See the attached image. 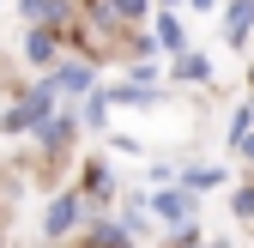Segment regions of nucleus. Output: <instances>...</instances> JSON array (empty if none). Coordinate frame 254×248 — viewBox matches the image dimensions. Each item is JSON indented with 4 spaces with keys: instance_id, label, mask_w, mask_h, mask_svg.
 <instances>
[{
    "instance_id": "nucleus-5",
    "label": "nucleus",
    "mask_w": 254,
    "mask_h": 248,
    "mask_svg": "<svg viewBox=\"0 0 254 248\" xmlns=\"http://www.w3.org/2000/svg\"><path fill=\"white\" fill-rule=\"evenodd\" d=\"M55 85H61V91H91V67H61Z\"/></svg>"
},
{
    "instance_id": "nucleus-8",
    "label": "nucleus",
    "mask_w": 254,
    "mask_h": 248,
    "mask_svg": "<svg viewBox=\"0 0 254 248\" xmlns=\"http://www.w3.org/2000/svg\"><path fill=\"white\" fill-rule=\"evenodd\" d=\"M176 73H182V79H206V61H200V55H188V61H182Z\"/></svg>"
},
{
    "instance_id": "nucleus-7",
    "label": "nucleus",
    "mask_w": 254,
    "mask_h": 248,
    "mask_svg": "<svg viewBox=\"0 0 254 248\" xmlns=\"http://www.w3.org/2000/svg\"><path fill=\"white\" fill-rule=\"evenodd\" d=\"M24 55H30V61H49V55H55V43L37 30V37H24Z\"/></svg>"
},
{
    "instance_id": "nucleus-1",
    "label": "nucleus",
    "mask_w": 254,
    "mask_h": 248,
    "mask_svg": "<svg viewBox=\"0 0 254 248\" xmlns=\"http://www.w3.org/2000/svg\"><path fill=\"white\" fill-rule=\"evenodd\" d=\"M43 115H49V91H37L30 103H18V109L6 115V127H12V133H24V127H43Z\"/></svg>"
},
{
    "instance_id": "nucleus-10",
    "label": "nucleus",
    "mask_w": 254,
    "mask_h": 248,
    "mask_svg": "<svg viewBox=\"0 0 254 248\" xmlns=\"http://www.w3.org/2000/svg\"><path fill=\"white\" fill-rule=\"evenodd\" d=\"M236 212H242V218H254V188H242V194H236Z\"/></svg>"
},
{
    "instance_id": "nucleus-2",
    "label": "nucleus",
    "mask_w": 254,
    "mask_h": 248,
    "mask_svg": "<svg viewBox=\"0 0 254 248\" xmlns=\"http://www.w3.org/2000/svg\"><path fill=\"white\" fill-rule=\"evenodd\" d=\"M73 218H79V194H61V200L49 206V236H67Z\"/></svg>"
},
{
    "instance_id": "nucleus-12",
    "label": "nucleus",
    "mask_w": 254,
    "mask_h": 248,
    "mask_svg": "<svg viewBox=\"0 0 254 248\" xmlns=\"http://www.w3.org/2000/svg\"><path fill=\"white\" fill-rule=\"evenodd\" d=\"M182 248H194V242H182Z\"/></svg>"
},
{
    "instance_id": "nucleus-4",
    "label": "nucleus",
    "mask_w": 254,
    "mask_h": 248,
    "mask_svg": "<svg viewBox=\"0 0 254 248\" xmlns=\"http://www.w3.org/2000/svg\"><path fill=\"white\" fill-rule=\"evenodd\" d=\"M248 24H254V0H236V6H230V43L248 37Z\"/></svg>"
},
{
    "instance_id": "nucleus-3",
    "label": "nucleus",
    "mask_w": 254,
    "mask_h": 248,
    "mask_svg": "<svg viewBox=\"0 0 254 248\" xmlns=\"http://www.w3.org/2000/svg\"><path fill=\"white\" fill-rule=\"evenodd\" d=\"M157 212H164V218H188V212H194V200L176 194V188H164V194H157Z\"/></svg>"
},
{
    "instance_id": "nucleus-11",
    "label": "nucleus",
    "mask_w": 254,
    "mask_h": 248,
    "mask_svg": "<svg viewBox=\"0 0 254 248\" xmlns=\"http://www.w3.org/2000/svg\"><path fill=\"white\" fill-rule=\"evenodd\" d=\"M24 12H37V18H49V12H55V0H24Z\"/></svg>"
},
{
    "instance_id": "nucleus-9",
    "label": "nucleus",
    "mask_w": 254,
    "mask_h": 248,
    "mask_svg": "<svg viewBox=\"0 0 254 248\" xmlns=\"http://www.w3.org/2000/svg\"><path fill=\"white\" fill-rule=\"evenodd\" d=\"M109 6H115L121 18H139V12H145V0H109Z\"/></svg>"
},
{
    "instance_id": "nucleus-6",
    "label": "nucleus",
    "mask_w": 254,
    "mask_h": 248,
    "mask_svg": "<svg viewBox=\"0 0 254 248\" xmlns=\"http://www.w3.org/2000/svg\"><path fill=\"white\" fill-rule=\"evenodd\" d=\"M157 43H164L170 55H182V43H188V37H182V24H176V18H157Z\"/></svg>"
}]
</instances>
